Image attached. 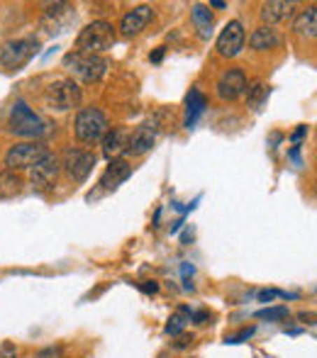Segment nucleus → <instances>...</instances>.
Segmentation results:
<instances>
[{"label":"nucleus","instance_id":"bb28decb","mask_svg":"<svg viewBox=\"0 0 317 358\" xmlns=\"http://www.w3.org/2000/svg\"><path fill=\"white\" fill-rule=\"evenodd\" d=\"M251 334H254V329H251V327H249V329L239 331L237 336H227V344H241V341H244V339H249Z\"/></svg>","mask_w":317,"mask_h":358},{"label":"nucleus","instance_id":"cd10ccee","mask_svg":"<svg viewBox=\"0 0 317 358\" xmlns=\"http://www.w3.org/2000/svg\"><path fill=\"white\" fill-rule=\"evenodd\" d=\"M190 320H193L195 324H205V322L210 320V312H190Z\"/></svg>","mask_w":317,"mask_h":358},{"label":"nucleus","instance_id":"6ab92c4d","mask_svg":"<svg viewBox=\"0 0 317 358\" xmlns=\"http://www.w3.org/2000/svg\"><path fill=\"white\" fill-rule=\"evenodd\" d=\"M293 32L300 34V37L315 39V34H317V8H315V5H310L308 10H303V13L295 17Z\"/></svg>","mask_w":317,"mask_h":358},{"label":"nucleus","instance_id":"c756f323","mask_svg":"<svg viewBox=\"0 0 317 358\" xmlns=\"http://www.w3.org/2000/svg\"><path fill=\"white\" fill-rule=\"evenodd\" d=\"M193 266H190V264H183V266H181V273H183V280H188V275H193Z\"/></svg>","mask_w":317,"mask_h":358},{"label":"nucleus","instance_id":"f3484780","mask_svg":"<svg viewBox=\"0 0 317 358\" xmlns=\"http://www.w3.org/2000/svg\"><path fill=\"white\" fill-rule=\"evenodd\" d=\"M129 176H132V166H129L127 161H122V159L110 161V166L105 169L103 178H100V185H103L105 190H115L118 185H122Z\"/></svg>","mask_w":317,"mask_h":358},{"label":"nucleus","instance_id":"39448f33","mask_svg":"<svg viewBox=\"0 0 317 358\" xmlns=\"http://www.w3.org/2000/svg\"><path fill=\"white\" fill-rule=\"evenodd\" d=\"M37 49H39L37 37L10 39V42H5L3 49H0V66L8 69V71H20V69L37 54Z\"/></svg>","mask_w":317,"mask_h":358},{"label":"nucleus","instance_id":"a878e982","mask_svg":"<svg viewBox=\"0 0 317 358\" xmlns=\"http://www.w3.org/2000/svg\"><path fill=\"white\" fill-rule=\"evenodd\" d=\"M0 358H17V349H15V344L3 341V344H0Z\"/></svg>","mask_w":317,"mask_h":358},{"label":"nucleus","instance_id":"ddd939ff","mask_svg":"<svg viewBox=\"0 0 317 358\" xmlns=\"http://www.w3.org/2000/svg\"><path fill=\"white\" fill-rule=\"evenodd\" d=\"M127 144H129V129H125V127L108 129V132H105V137H103L105 159L118 161L122 154H127Z\"/></svg>","mask_w":317,"mask_h":358},{"label":"nucleus","instance_id":"a211bd4d","mask_svg":"<svg viewBox=\"0 0 317 358\" xmlns=\"http://www.w3.org/2000/svg\"><path fill=\"white\" fill-rule=\"evenodd\" d=\"M208 108V100L198 88H190L188 98H185V129H193L195 122L200 120V115Z\"/></svg>","mask_w":317,"mask_h":358},{"label":"nucleus","instance_id":"7c9ffc66","mask_svg":"<svg viewBox=\"0 0 317 358\" xmlns=\"http://www.w3.org/2000/svg\"><path fill=\"white\" fill-rule=\"evenodd\" d=\"M305 132H308V127H298V129L293 132V137H290V139H293V142H300V139L305 137Z\"/></svg>","mask_w":317,"mask_h":358},{"label":"nucleus","instance_id":"393cba45","mask_svg":"<svg viewBox=\"0 0 317 358\" xmlns=\"http://www.w3.org/2000/svg\"><path fill=\"white\" fill-rule=\"evenodd\" d=\"M34 358H66V354H64L62 346H47V349H42Z\"/></svg>","mask_w":317,"mask_h":358},{"label":"nucleus","instance_id":"f8f14e48","mask_svg":"<svg viewBox=\"0 0 317 358\" xmlns=\"http://www.w3.org/2000/svg\"><path fill=\"white\" fill-rule=\"evenodd\" d=\"M152 20H154L152 5H139V8L129 10L122 17V22H120V34H122V37H134V34H139L142 29H147V24L152 22Z\"/></svg>","mask_w":317,"mask_h":358},{"label":"nucleus","instance_id":"aec40b11","mask_svg":"<svg viewBox=\"0 0 317 358\" xmlns=\"http://www.w3.org/2000/svg\"><path fill=\"white\" fill-rule=\"evenodd\" d=\"M190 17H193V22H195V27H198L200 37L208 39L210 34H213V24H215V20H213V13H210L208 5L195 3L193 8H190Z\"/></svg>","mask_w":317,"mask_h":358},{"label":"nucleus","instance_id":"7ed1b4c3","mask_svg":"<svg viewBox=\"0 0 317 358\" xmlns=\"http://www.w3.org/2000/svg\"><path fill=\"white\" fill-rule=\"evenodd\" d=\"M118 34H115V27L105 20H95V22L85 24L76 37V52H85V54H103L108 52L115 44Z\"/></svg>","mask_w":317,"mask_h":358},{"label":"nucleus","instance_id":"5701e85b","mask_svg":"<svg viewBox=\"0 0 317 358\" xmlns=\"http://www.w3.org/2000/svg\"><path fill=\"white\" fill-rule=\"evenodd\" d=\"M246 90H249V98H246V105L249 108H259L261 103H264V98L269 95V88H266L264 83H259V80H254L251 85H246Z\"/></svg>","mask_w":317,"mask_h":358},{"label":"nucleus","instance_id":"72a5a7b5","mask_svg":"<svg viewBox=\"0 0 317 358\" xmlns=\"http://www.w3.org/2000/svg\"><path fill=\"white\" fill-rule=\"evenodd\" d=\"M164 52H166V49H164V47H159V49H157V52H154V54H152V62H154V64H159V62H161V59H164Z\"/></svg>","mask_w":317,"mask_h":358},{"label":"nucleus","instance_id":"b1692460","mask_svg":"<svg viewBox=\"0 0 317 358\" xmlns=\"http://www.w3.org/2000/svg\"><path fill=\"white\" fill-rule=\"evenodd\" d=\"M256 320H269V322L288 320V307H283V305H279V307H266V310L256 312Z\"/></svg>","mask_w":317,"mask_h":358},{"label":"nucleus","instance_id":"f03ea898","mask_svg":"<svg viewBox=\"0 0 317 358\" xmlns=\"http://www.w3.org/2000/svg\"><path fill=\"white\" fill-rule=\"evenodd\" d=\"M10 132L22 139H39L49 132V127L24 100H15L10 110Z\"/></svg>","mask_w":317,"mask_h":358},{"label":"nucleus","instance_id":"2eb2a0df","mask_svg":"<svg viewBox=\"0 0 317 358\" xmlns=\"http://www.w3.org/2000/svg\"><path fill=\"white\" fill-rule=\"evenodd\" d=\"M295 3H283V0H271V3L261 5V20H264L266 27H274L279 22H286V20L293 15Z\"/></svg>","mask_w":317,"mask_h":358},{"label":"nucleus","instance_id":"4468645a","mask_svg":"<svg viewBox=\"0 0 317 358\" xmlns=\"http://www.w3.org/2000/svg\"><path fill=\"white\" fill-rule=\"evenodd\" d=\"M154 142H157V129H154L149 122H144L142 127H137L134 132H129L127 154H132V156H144L147 151H152Z\"/></svg>","mask_w":317,"mask_h":358},{"label":"nucleus","instance_id":"0eeeda50","mask_svg":"<svg viewBox=\"0 0 317 358\" xmlns=\"http://www.w3.org/2000/svg\"><path fill=\"white\" fill-rule=\"evenodd\" d=\"M47 146L42 142H22V144H13L5 154V166L8 171H20V169H32L34 164L47 156Z\"/></svg>","mask_w":317,"mask_h":358},{"label":"nucleus","instance_id":"dca6fc26","mask_svg":"<svg viewBox=\"0 0 317 358\" xmlns=\"http://www.w3.org/2000/svg\"><path fill=\"white\" fill-rule=\"evenodd\" d=\"M249 44H251V49H256V52H269V49H279L281 44H283V34H281L279 29L261 24L259 29L251 32Z\"/></svg>","mask_w":317,"mask_h":358},{"label":"nucleus","instance_id":"2f4dec72","mask_svg":"<svg viewBox=\"0 0 317 358\" xmlns=\"http://www.w3.org/2000/svg\"><path fill=\"white\" fill-rule=\"evenodd\" d=\"M144 292H157L159 290V283H154V280H147V283L142 285Z\"/></svg>","mask_w":317,"mask_h":358},{"label":"nucleus","instance_id":"f704fd0d","mask_svg":"<svg viewBox=\"0 0 317 358\" xmlns=\"http://www.w3.org/2000/svg\"><path fill=\"white\" fill-rule=\"evenodd\" d=\"M210 8H218V10H225V8H227V3H223V0H210Z\"/></svg>","mask_w":317,"mask_h":358},{"label":"nucleus","instance_id":"9d476101","mask_svg":"<svg viewBox=\"0 0 317 358\" xmlns=\"http://www.w3.org/2000/svg\"><path fill=\"white\" fill-rule=\"evenodd\" d=\"M246 85H249V80H246V76L241 69H227V71L218 78L215 93H218L220 100L230 103V100H237L239 95L246 93Z\"/></svg>","mask_w":317,"mask_h":358},{"label":"nucleus","instance_id":"4be33fe9","mask_svg":"<svg viewBox=\"0 0 317 358\" xmlns=\"http://www.w3.org/2000/svg\"><path fill=\"white\" fill-rule=\"evenodd\" d=\"M188 322H190V310L188 307H181L176 315H171V320H169V324H166V334H171V336H178L181 331L188 327Z\"/></svg>","mask_w":317,"mask_h":358},{"label":"nucleus","instance_id":"473e14b6","mask_svg":"<svg viewBox=\"0 0 317 358\" xmlns=\"http://www.w3.org/2000/svg\"><path fill=\"white\" fill-rule=\"evenodd\" d=\"M290 159L295 161V164H303V161H300V146H293V149H290Z\"/></svg>","mask_w":317,"mask_h":358},{"label":"nucleus","instance_id":"20e7f679","mask_svg":"<svg viewBox=\"0 0 317 358\" xmlns=\"http://www.w3.org/2000/svg\"><path fill=\"white\" fill-rule=\"evenodd\" d=\"M110 129V122L105 117L103 110L98 108H85L76 115V122H73V132H76L78 142L93 144L100 142L105 137V132Z\"/></svg>","mask_w":317,"mask_h":358},{"label":"nucleus","instance_id":"1a4fd4ad","mask_svg":"<svg viewBox=\"0 0 317 358\" xmlns=\"http://www.w3.org/2000/svg\"><path fill=\"white\" fill-rule=\"evenodd\" d=\"M59 173H62V161H59V156L47 154L39 164H34L32 169H29V180H32L34 188L49 190L57 183Z\"/></svg>","mask_w":317,"mask_h":358},{"label":"nucleus","instance_id":"412c9836","mask_svg":"<svg viewBox=\"0 0 317 358\" xmlns=\"http://www.w3.org/2000/svg\"><path fill=\"white\" fill-rule=\"evenodd\" d=\"M22 190V178L15 171H5L0 173V198H13Z\"/></svg>","mask_w":317,"mask_h":358},{"label":"nucleus","instance_id":"9b49d317","mask_svg":"<svg viewBox=\"0 0 317 358\" xmlns=\"http://www.w3.org/2000/svg\"><path fill=\"white\" fill-rule=\"evenodd\" d=\"M62 166L66 169L69 178L76 180V183H83V180H88L90 171H93V166H95V154L71 149V151H66V159H64Z\"/></svg>","mask_w":317,"mask_h":358},{"label":"nucleus","instance_id":"423d86ee","mask_svg":"<svg viewBox=\"0 0 317 358\" xmlns=\"http://www.w3.org/2000/svg\"><path fill=\"white\" fill-rule=\"evenodd\" d=\"M80 98H83V93H80L78 83L73 78L54 80V83L47 88V93H44V100H47V105L52 110H57V113H69V110L78 108Z\"/></svg>","mask_w":317,"mask_h":358},{"label":"nucleus","instance_id":"6e6552de","mask_svg":"<svg viewBox=\"0 0 317 358\" xmlns=\"http://www.w3.org/2000/svg\"><path fill=\"white\" fill-rule=\"evenodd\" d=\"M244 42H246V34H244V27H241L239 20H232V22L225 24V29L220 32L218 37V54L225 59H234L239 57V52L244 49Z\"/></svg>","mask_w":317,"mask_h":358},{"label":"nucleus","instance_id":"f257e3e1","mask_svg":"<svg viewBox=\"0 0 317 358\" xmlns=\"http://www.w3.org/2000/svg\"><path fill=\"white\" fill-rule=\"evenodd\" d=\"M64 66L73 76V80L80 83H98L105 73H108V59L98 57V54H85V52H71L64 57Z\"/></svg>","mask_w":317,"mask_h":358},{"label":"nucleus","instance_id":"c85d7f7f","mask_svg":"<svg viewBox=\"0 0 317 358\" xmlns=\"http://www.w3.org/2000/svg\"><path fill=\"white\" fill-rule=\"evenodd\" d=\"M276 295H281L279 290H264V292H259V300L261 302H266V300H274Z\"/></svg>","mask_w":317,"mask_h":358}]
</instances>
